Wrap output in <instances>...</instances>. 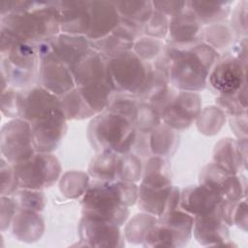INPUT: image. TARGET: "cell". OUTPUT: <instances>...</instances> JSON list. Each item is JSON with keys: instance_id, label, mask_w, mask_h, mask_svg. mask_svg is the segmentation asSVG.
I'll list each match as a JSON object with an SVG mask.
<instances>
[{"instance_id": "836d02e7", "label": "cell", "mask_w": 248, "mask_h": 248, "mask_svg": "<svg viewBox=\"0 0 248 248\" xmlns=\"http://www.w3.org/2000/svg\"><path fill=\"white\" fill-rule=\"evenodd\" d=\"M197 120V127L202 134L212 136L217 134L226 121V114L218 107H207L201 110Z\"/></svg>"}, {"instance_id": "484cf974", "label": "cell", "mask_w": 248, "mask_h": 248, "mask_svg": "<svg viewBox=\"0 0 248 248\" xmlns=\"http://www.w3.org/2000/svg\"><path fill=\"white\" fill-rule=\"evenodd\" d=\"M231 1H186V9L189 10L202 24H215L223 22L231 12Z\"/></svg>"}, {"instance_id": "1f68e13d", "label": "cell", "mask_w": 248, "mask_h": 248, "mask_svg": "<svg viewBox=\"0 0 248 248\" xmlns=\"http://www.w3.org/2000/svg\"><path fill=\"white\" fill-rule=\"evenodd\" d=\"M234 34L231 26L226 25L224 22L209 25L202 33L203 43L211 46L217 52L220 49L230 47L233 43Z\"/></svg>"}, {"instance_id": "8d00e7d4", "label": "cell", "mask_w": 248, "mask_h": 248, "mask_svg": "<svg viewBox=\"0 0 248 248\" xmlns=\"http://www.w3.org/2000/svg\"><path fill=\"white\" fill-rule=\"evenodd\" d=\"M141 170L140 159L136 154L126 153L119 156L117 180L136 183L141 176Z\"/></svg>"}, {"instance_id": "4316f807", "label": "cell", "mask_w": 248, "mask_h": 248, "mask_svg": "<svg viewBox=\"0 0 248 248\" xmlns=\"http://www.w3.org/2000/svg\"><path fill=\"white\" fill-rule=\"evenodd\" d=\"M118 154L110 151L99 152L88 167V173L101 181H115L118 179Z\"/></svg>"}, {"instance_id": "f35d334b", "label": "cell", "mask_w": 248, "mask_h": 248, "mask_svg": "<svg viewBox=\"0 0 248 248\" xmlns=\"http://www.w3.org/2000/svg\"><path fill=\"white\" fill-rule=\"evenodd\" d=\"M14 200L19 209L42 211L46 205V197L41 190L23 189L14 194Z\"/></svg>"}, {"instance_id": "74e56055", "label": "cell", "mask_w": 248, "mask_h": 248, "mask_svg": "<svg viewBox=\"0 0 248 248\" xmlns=\"http://www.w3.org/2000/svg\"><path fill=\"white\" fill-rule=\"evenodd\" d=\"M166 45L160 39L152 37H143L138 39L133 47V51L144 62L155 60L164 51Z\"/></svg>"}, {"instance_id": "d590c367", "label": "cell", "mask_w": 248, "mask_h": 248, "mask_svg": "<svg viewBox=\"0 0 248 248\" xmlns=\"http://www.w3.org/2000/svg\"><path fill=\"white\" fill-rule=\"evenodd\" d=\"M139 104L140 100L135 96L116 93L115 96L111 95L106 109L122 115L135 124Z\"/></svg>"}, {"instance_id": "2e32d148", "label": "cell", "mask_w": 248, "mask_h": 248, "mask_svg": "<svg viewBox=\"0 0 248 248\" xmlns=\"http://www.w3.org/2000/svg\"><path fill=\"white\" fill-rule=\"evenodd\" d=\"M38 78L41 85L57 97L76 87L71 69L52 56L40 60Z\"/></svg>"}, {"instance_id": "ab89813d", "label": "cell", "mask_w": 248, "mask_h": 248, "mask_svg": "<svg viewBox=\"0 0 248 248\" xmlns=\"http://www.w3.org/2000/svg\"><path fill=\"white\" fill-rule=\"evenodd\" d=\"M169 21L167 16L154 10L148 21L144 24L142 31L148 37L162 39L167 36L169 31Z\"/></svg>"}, {"instance_id": "4fadbf2b", "label": "cell", "mask_w": 248, "mask_h": 248, "mask_svg": "<svg viewBox=\"0 0 248 248\" xmlns=\"http://www.w3.org/2000/svg\"><path fill=\"white\" fill-rule=\"evenodd\" d=\"M207 80L220 95L235 94L246 82V64L234 56H228L217 61Z\"/></svg>"}, {"instance_id": "7a4b0ae2", "label": "cell", "mask_w": 248, "mask_h": 248, "mask_svg": "<svg viewBox=\"0 0 248 248\" xmlns=\"http://www.w3.org/2000/svg\"><path fill=\"white\" fill-rule=\"evenodd\" d=\"M171 46L173 54L169 78L172 85L188 92L204 89L208 75L218 61V52L202 41L186 47Z\"/></svg>"}, {"instance_id": "e575fe53", "label": "cell", "mask_w": 248, "mask_h": 248, "mask_svg": "<svg viewBox=\"0 0 248 248\" xmlns=\"http://www.w3.org/2000/svg\"><path fill=\"white\" fill-rule=\"evenodd\" d=\"M161 116L153 105L140 101L135 119V127L139 133L150 134L161 124Z\"/></svg>"}, {"instance_id": "6da1fadb", "label": "cell", "mask_w": 248, "mask_h": 248, "mask_svg": "<svg viewBox=\"0 0 248 248\" xmlns=\"http://www.w3.org/2000/svg\"><path fill=\"white\" fill-rule=\"evenodd\" d=\"M139 187L134 182L98 180L88 186L81 200L82 217L123 225L129 206L138 200Z\"/></svg>"}, {"instance_id": "f1b7e54d", "label": "cell", "mask_w": 248, "mask_h": 248, "mask_svg": "<svg viewBox=\"0 0 248 248\" xmlns=\"http://www.w3.org/2000/svg\"><path fill=\"white\" fill-rule=\"evenodd\" d=\"M120 17L143 28L154 8L150 1H112Z\"/></svg>"}, {"instance_id": "3957f363", "label": "cell", "mask_w": 248, "mask_h": 248, "mask_svg": "<svg viewBox=\"0 0 248 248\" xmlns=\"http://www.w3.org/2000/svg\"><path fill=\"white\" fill-rule=\"evenodd\" d=\"M40 58L34 44L23 42L1 28L2 85L28 88L39 77Z\"/></svg>"}, {"instance_id": "bcb514c9", "label": "cell", "mask_w": 248, "mask_h": 248, "mask_svg": "<svg viewBox=\"0 0 248 248\" xmlns=\"http://www.w3.org/2000/svg\"><path fill=\"white\" fill-rule=\"evenodd\" d=\"M152 5L154 10L172 17L185 10L186 1H153Z\"/></svg>"}, {"instance_id": "7dc6e473", "label": "cell", "mask_w": 248, "mask_h": 248, "mask_svg": "<svg viewBox=\"0 0 248 248\" xmlns=\"http://www.w3.org/2000/svg\"><path fill=\"white\" fill-rule=\"evenodd\" d=\"M232 223L235 224L238 228L242 229L244 232L247 230V202L246 201H239L236 202L233 215Z\"/></svg>"}, {"instance_id": "cb8c5ba5", "label": "cell", "mask_w": 248, "mask_h": 248, "mask_svg": "<svg viewBox=\"0 0 248 248\" xmlns=\"http://www.w3.org/2000/svg\"><path fill=\"white\" fill-rule=\"evenodd\" d=\"M247 138L237 140L226 138L219 140L213 151V163L227 171L237 174L242 168H246Z\"/></svg>"}, {"instance_id": "30bf717a", "label": "cell", "mask_w": 248, "mask_h": 248, "mask_svg": "<svg viewBox=\"0 0 248 248\" xmlns=\"http://www.w3.org/2000/svg\"><path fill=\"white\" fill-rule=\"evenodd\" d=\"M66 121L67 118L60 107L30 122L37 152L50 153L58 147L66 133Z\"/></svg>"}, {"instance_id": "ffe728a7", "label": "cell", "mask_w": 248, "mask_h": 248, "mask_svg": "<svg viewBox=\"0 0 248 248\" xmlns=\"http://www.w3.org/2000/svg\"><path fill=\"white\" fill-rule=\"evenodd\" d=\"M194 236L204 246L227 245L230 240L229 226L222 219L219 206L212 212L194 217Z\"/></svg>"}, {"instance_id": "60d3db41", "label": "cell", "mask_w": 248, "mask_h": 248, "mask_svg": "<svg viewBox=\"0 0 248 248\" xmlns=\"http://www.w3.org/2000/svg\"><path fill=\"white\" fill-rule=\"evenodd\" d=\"M18 179L14 166L4 157L1 159V196L14 195L17 191Z\"/></svg>"}, {"instance_id": "ac0fdd59", "label": "cell", "mask_w": 248, "mask_h": 248, "mask_svg": "<svg viewBox=\"0 0 248 248\" xmlns=\"http://www.w3.org/2000/svg\"><path fill=\"white\" fill-rule=\"evenodd\" d=\"M54 4L60 30L66 34L86 36L90 26L88 1H56Z\"/></svg>"}, {"instance_id": "44dd1931", "label": "cell", "mask_w": 248, "mask_h": 248, "mask_svg": "<svg viewBox=\"0 0 248 248\" xmlns=\"http://www.w3.org/2000/svg\"><path fill=\"white\" fill-rule=\"evenodd\" d=\"M108 59L94 48H91L71 70L76 86L94 85L108 82Z\"/></svg>"}, {"instance_id": "d6a6232c", "label": "cell", "mask_w": 248, "mask_h": 248, "mask_svg": "<svg viewBox=\"0 0 248 248\" xmlns=\"http://www.w3.org/2000/svg\"><path fill=\"white\" fill-rule=\"evenodd\" d=\"M89 186V176L83 171L71 170L65 172L60 180L61 193L70 199L81 196Z\"/></svg>"}, {"instance_id": "9a60e30c", "label": "cell", "mask_w": 248, "mask_h": 248, "mask_svg": "<svg viewBox=\"0 0 248 248\" xmlns=\"http://www.w3.org/2000/svg\"><path fill=\"white\" fill-rule=\"evenodd\" d=\"M80 241L89 247H122L124 239L119 226L82 217L78 225Z\"/></svg>"}, {"instance_id": "d4e9b609", "label": "cell", "mask_w": 248, "mask_h": 248, "mask_svg": "<svg viewBox=\"0 0 248 248\" xmlns=\"http://www.w3.org/2000/svg\"><path fill=\"white\" fill-rule=\"evenodd\" d=\"M13 234L20 241L35 242L45 231V222L38 211L17 209L12 221Z\"/></svg>"}, {"instance_id": "9c48e42d", "label": "cell", "mask_w": 248, "mask_h": 248, "mask_svg": "<svg viewBox=\"0 0 248 248\" xmlns=\"http://www.w3.org/2000/svg\"><path fill=\"white\" fill-rule=\"evenodd\" d=\"M1 153L12 165L24 162L35 155L31 125L28 121L16 118L1 129Z\"/></svg>"}, {"instance_id": "5b68a950", "label": "cell", "mask_w": 248, "mask_h": 248, "mask_svg": "<svg viewBox=\"0 0 248 248\" xmlns=\"http://www.w3.org/2000/svg\"><path fill=\"white\" fill-rule=\"evenodd\" d=\"M137 134L133 122L107 109L95 115L87 129L88 140L96 151H110L118 155L130 152Z\"/></svg>"}, {"instance_id": "277c9868", "label": "cell", "mask_w": 248, "mask_h": 248, "mask_svg": "<svg viewBox=\"0 0 248 248\" xmlns=\"http://www.w3.org/2000/svg\"><path fill=\"white\" fill-rule=\"evenodd\" d=\"M1 28L17 39L35 44L59 34L60 24L54 2H34L31 9L1 16Z\"/></svg>"}, {"instance_id": "ba28073f", "label": "cell", "mask_w": 248, "mask_h": 248, "mask_svg": "<svg viewBox=\"0 0 248 248\" xmlns=\"http://www.w3.org/2000/svg\"><path fill=\"white\" fill-rule=\"evenodd\" d=\"M23 189L42 190L53 185L60 176L61 166L51 153L36 152L30 159L13 165Z\"/></svg>"}, {"instance_id": "52a82bcc", "label": "cell", "mask_w": 248, "mask_h": 248, "mask_svg": "<svg viewBox=\"0 0 248 248\" xmlns=\"http://www.w3.org/2000/svg\"><path fill=\"white\" fill-rule=\"evenodd\" d=\"M150 67L133 50L108 59V83L113 92L136 97L146 80Z\"/></svg>"}, {"instance_id": "83f0119b", "label": "cell", "mask_w": 248, "mask_h": 248, "mask_svg": "<svg viewBox=\"0 0 248 248\" xmlns=\"http://www.w3.org/2000/svg\"><path fill=\"white\" fill-rule=\"evenodd\" d=\"M178 143V135L167 124H160L149 134V148L151 154L165 157L172 154Z\"/></svg>"}, {"instance_id": "5bb4252c", "label": "cell", "mask_w": 248, "mask_h": 248, "mask_svg": "<svg viewBox=\"0 0 248 248\" xmlns=\"http://www.w3.org/2000/svg\"><path fill=\"white\" fill-rule=\"evenodd\" d=\"M62 107L60 98L42 85H33L17 94L18 118L29 123L46 112Z\"/></svg>"}, {"instance_id": "b9f144b4", "label": "cell", "mask_w": 248, "mask_h": 248, "mask_svg": "<svg viewBox=\"0 0 248 248\" xmlns=\"http://www.w3.org/2000/svg\"><path fill=\"white\" fill-rule=\"evenodd\" d=\"M216 105L225 114H229L232 117L244 115L247 111V107L241 104L236 93L232 95H219L216 99Z\"/></svg>"}, {"instance_id": "8fae6325", "label": "cell", "mask_w": 248, "mask_h": 248, "mask_svg": "<svg viewBox=\"0 0 248 248\" xmlns=\"http://www.w3.org/2000/svg\"><path fill=\"white\" fill-rule=\"evenodd\" d=\"M202 110V99L196 92L180 91L160 112L161 119L170 128L187 129Z\"/></svg>"}, {"instance_id": "603a6c76", "label": "cell", "mask_w": 248, "mask_h": 248, "mask_svg": "<svg viewBox=\"0 0 248 248\" xmlns=\"http://www.w3.org/2000/svg\"><path fill=\"white\" fill-rule=\"evenodd\" d=\"M202 26L198 18L185 8L180 14L170 17L169 21L170 45L186 47L201 42Z\"/></svg>"}, {"instance_id": "f546056e", "label": "cell", "mask_w": 248, "mask_h": 248, "mask_svg": "<svg viewBox=\"0 0 248 248\" xmlns=\"http://www.w3.org/2000/svg\"><path fill=\"white\" fill-rule=\"evenodd\" d=\"M156 216L143 212L135 215L124 230V236L126 240L131 243H143L151 228L157 223Z\"/></svg>"}, {"instance_id": "8992f818", "label": "cell", "mask_w": 248, "mask_h": 248, "mask_svg": "<svg viewBox=\"0 0 248 248\" xmlns=\"http://www.w3.org/2000/svg\"><path fill=\"white\" fill-rule=\"evenodd\" d=\"M172 186L167 161L160 156L149 157L143 168L138 194L139 207L159 217L163 214Z\"/></svg>"}, {"instance_id": "4dcf8cb0", "label": "cell", "mask_w": 248, "mask_h": 248, "mask_svg": "<svg viewBox=\"0 0 248 248\" xmlns=\"http://www.w3.org/2000/svg\"><path fill=\"white\" fill-rule=\"evenodd\" d=\"M60 101L67 120L84 119L95 116V113L84 102L77 87L60 97Z\"/></svg>"}, {"instance_id": "f6af8a7d", "label": "cell", "mask_w": 248, "mask_h": 248, "mask_svg": "<svg viewBox=\"0 0 248 248\" xmlns=\"http://www.w3.org/2000/svg\"><path fill=\"white\" fill-rule=\"evenodd\" d=\"M18 207L14 199L1 196V230L4 231L12 224L13 218Z\"/></svg>"}, {"instance_id": "c3c4849f", "label": "cell", "mask_w": 248, "mask_h": 248, "mask_svg": "<svg viewBox=\"0 0 248 248\" xmlns=\"http://www.w3.org/2000/svg\"><path fill=\"white\" fill-rule=\"evenodd\" d=\"M230 123L232 130L238 139L247 138V121L239 125V116H234L231 118Z\"/></svg>"}, {"instance_id": "d6986e66", "label": "cell", "mask_w": 248, "mask_h": 248, "mask_svg": "<svg viewBox=\"0 0 248 248\" xmlns=\"http://www.w3.org/2000/svg\"><path fill=\"white\" fill-rule=\"evenodd\" d=\"M49 41L51 52L44 58L52 56L67 65L71 70L92 48L91 41L82 35L62 33L49 39Z\"/></svg>"}, {"instance_id": "7bdbcfd3", "label": "cell", "mask_w": 248, "mask_h": 248, "mask_svg": "<svg viewBox=\"0 0 248 248\" xmlns=\"http://www.w3.org/2000/svg\"><path fill=\"white\" fill-rule=\"evenodd\" d=\"M231 28L234 36L246 37L247 34V1H242L235 8L232 16Z\"/></svg>"}, {"instance_id": "ee69618b", "label": "cell", "mask_w": 248, "mask_h": 248, "mask_svg": "<svg viewBox=\"0 0 248 248\" xmlns=\"http://www.w3.org/2000/svg\"><path fill=\"white\" fill-rule=\"evenodd\" d=\"M17 94L18 91H15L14 89H7L2 91L1 110L8 117L18 118Z\"/></svg>"}, {"instance_id": "7402d4cb", "label": "cell", "mask_w": 248, "mask_h": 248, "mask_svg": "<svg viewBox=\"0 0 248 248\" xmlns=\"http://www.w3.org/2000/svg\"><path fill=\"white\" fill-rule=\"evenodd\" d=\"M90 26L86 37L90 41L102 39L111 33L120 22V15L112 1H88Z\"/></svg>"}, {"instance_id": "7c38bea8", "label": "cell", "mask_w": 248, "mask_h": 248, "mask_svg": "<svg viewBox=\"0 0 248 248\" xmlns=\"http://www.w3.org/2000/svg\"><path fill=\"white\" fill-rule=\"evenodd\" d=\"M200 183L216 190L225 200L239 202L246 197L245 177L231 173L215 163L208 164L202 169Z\"/></svg>"}, {"instance_id": "e0dca14e", "label": "cell", "mask_w": 248, "mask_h": 248, "mask_svg": "<svg viewBox=\"0 0 248 248\" xmlns=\"http://www.w3.org/2000/svg\"><path fill=\"white\" fill-rule=\"evenodd\" d=\"M223 200L224 198L219 192L200 183L182 190L179 207L193 217L202 216L215 210Z\"/></svg>"}]
</instances>
